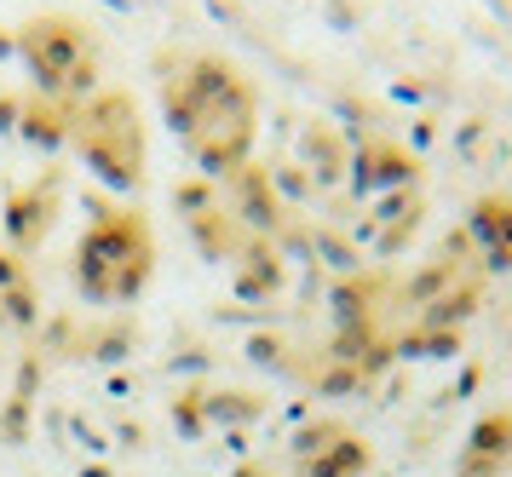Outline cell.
Here are the masks:
<instances>
[{
	"label": "cell",
	"instance_id": "6da1fadb",
	"mask_svg": "<svg viewBox=\"0 0 512 477\" xmlns=\"http://www.w3.org/2000/svg\"><path fill=\"white\" fill-rule=\"evenodd\" d=\"M156 98L179 150L208 179H236L259 138V92L219 52H162L156 58Z\"/></svg>",
	"mask_w": 512,
	"mask_h": 477
},
{
	"label": "cell",
	"instance_id": "7a4b0ae2",
	"mask_svg": "<svg viewBox=\"0 0 512 477\" xmlns=\"http://www.w3.org/2000/svg\"><path fill=\"white\" fill-rule=\"evenodd\" d=\"M156 276V230L139 207H98L75 242V288L93 305H127Z\"/></svg>",
	"mask_w": 512,
	"mask_h": 477
},
{
	"label": "cell",
	"instance_id": "3957f363",
	"mask_svg": "<svg viewBox=\"0 0 512 477\" xmlns=\"http://www.w3.org/2000/svg\"><path fill=\"white\" fill-rule=\"evenodd\" d=\"M18 58L35 81V98H47L58 110H81L104 75L98 35L70 12H35L18 23Z\"/></svg>",
	"mask_w": 512,
	"mask_h": 477
},
{
	"label": "cell",
	"instance_id": "277c9868",
	"mask_svg": "<svg viewBox=\"0 0 512 477\" xmlns=\"http://www.w3.org/2000/svg\"><path fill=\"white\" fill-rule=\"evenodd\" d=\"M70 144H75V156L87 161L110 190L144 184L150 133H144V115H139V104H133V92L98 87L93 98L70 115Z\"/></svg>",
	"mask_w": 512,
	"mask_h": 477
},
{
	"label": "cell",
	"instance_id": "5b68a950",
	"mask_svg": "<svg viewBox=\"0 0 512 477\" xmlns=\"http://www.w3.org/2000/svg\"><path fill=\"white\" fill-rule=\"evenodd\" d=\"M294 455H300L305 477H357V472H369V449H363V437H351L340 420H317L311 432H300Z\"/></svg>",
	"mask_w": 512,
	"mask_h": 477
},
{
	"label": "cell",
	"instance_id": "8992f818",
	"mask_svg": "<svg viewBox=\"0 0 512 477\" xmlns=\"http://www.w3.org/2000/svg\"><path fill=\"white\" fill-rule=\"evenodd\" d=\"M6 271H12V265H0V276H6Z\"/></svg>",
	"mask_w": 512,
	"mask_h": 477
}]
</instances>
